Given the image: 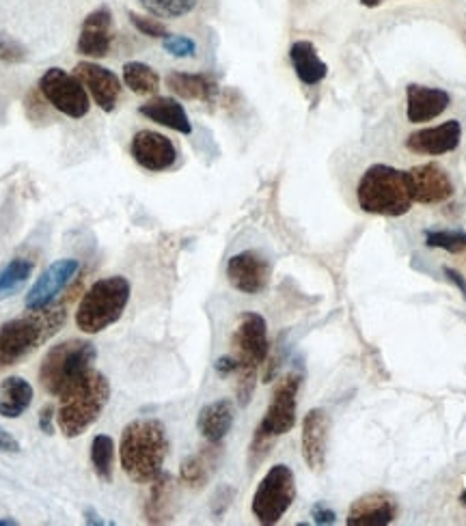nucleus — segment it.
Masks as SVG:
<instances>
[{
  "instance_id": "nucleus-4",
  "label": "nucleus",
  "mask_w": 466,
  "mask_h": 526,
  "mask_svg": "<svg viewBox=\"0 0 466 526\" xmlns=\"http://www.w3.org/2000/svg\"><path fill=\"white\" fill-rule=\"evenodd\" d=\"M233 358L238 361V404L244 408L255 393L257 369L266 363L270 354L268 324L259 313H242L231 337Z\"/></svg>"
},
{
  "instance_id": "nucleus-36",
  "label": "nucleus",
  "mask_w": 466,
  "mask_h": 526,
  "mask_svg": "<svg viewBox=\"0 0 466 526\" xmlns=\"http://www.w3.org/2000/svg\"><path fill=\"white\" fill-rule=\"evenodd\" d=\"M311 516L315 524H333L335 522V511L326 507L324 503H315L311 509Z\"/></svg>"
},
{
  "instance_id": "nucleus-1",
  "label": "nucleus",
  "mask_w": 466,
  "mask_h": 526,
  "mask_svg": "<svg viewBox=\"0 0 466 526\" xmlns=\"http://www.w3.org/2000/svg\"><path fill=\"white\" fill-rule=\"evenodd\" d=\"M169 453L167 429L158 419H136L126 425L119 442L121 468L134 483H152Z\"/></svg>"
},
{
  "instance_id": "nucleus-23",
  "label": "nucleus",
  "mask_w": 466,
  "mask_h": 526,
  "mask_svg": "<svg viewBox=\"0 0 466 526\" xmlns=\"http://www.w3.org/2000/svg\"><path fill=\"white\" fill-rule=\"evenodd\" d=\"M139 113L149 121L158 123L162 128H169L180 134H193V123H190L184 106L173 98H154L139 108Z\"/></svg>"
},
{
  "instance_id": "nucleus-8",
  "label": "nucleus",
  "mask_w": 466,
  "mask_h": 526,
  "mask_svg": "<svg viewBox=\"0 0 466 526\" xmlns=\"http://www.w3.org/2000/svg\"><path fill=\"white\" fill-rule=\"evenodd\" d=\"M294 498H296V479L292 468L285 464L272 466L255 490L253 505H251L253 516L264 526L277 524L287 514V509L292 507Z\"/></svg>"
},
{
  "instance_id": "nucleus-19",
  "label": "nucleus",
  "mask_w": 466,
  "mask_h": 526,
  "mask_svg": "<svg viewBox=\"0 0 466 526\" xmlns=\"http://www.w3.org/2000/svg\"><path fill=\"white\" fill-rule=\"evenodd\" d=\"M397 501L387 492H372L356 498L352 503L346 524L348 526H387L397 518Z\"/></svg>"
},
{
  "instance_id": "nucleus-6",
  "label": "nucleus",
  "mask_w": 466,
  "mask_h": 526,
  "mask_svg": "<svg viewBox=\"0 0 466 526\" xmlns=\"http://www.w3.org/2000/svg\"><path fill=\"white\" fill-rule=\"evenodd\" d=\"M130 302V283L123 276L95 281L82 296L76 311V326L85 335H98L119 322Z\"/></svg>"
},
{
  "instance_id": "nucleus-11",
  "label": "nucleus",
  "mask_w": 466,
  "mask_h": 526,
  "mask_svg": "<svg viewBox=\"0 0 466 526\" xmlns=\"http://www.w3.org/2000/svg\"><path fill=\"white\" fill-rule=\"evenodd\" d=\"M404 175L413 203L436 205L454 195V184H451L447 171L434 162L413 166V169L406 171Z\"/></svg>"
},
{
  "instance_id": "nucleus-16",
  "label": "nucleus",
  "mask_w": 466,
  "mask_h": 526,
  "mask_svg": "<svg viewBox=\"0 0 466 526\" xmlns=\"http://www.w3.org/2000/svg\"><path fill=\"white\" fill-rule=\"evenodd\" d=\"M328 434H331V417L322 408L307 412L303 421V458L313 473H320L326 464Z\"/></svg>"
},
{
  "instance_id": "nucleus-27",
  "label": "nucleus",
  "mask_w": 466,
  "mask_h": 526,
  "mask_svg": "<svg viewBox=\"0 0 466 526\" xmlns=\"http://www.w3.org/2000/svg\"><path fill=\"white\" fill-rule=\"evenodd\" d=\"M33 404V386L20 376L0 382V417L18 419Z\"/></svg>"
},
{
  "instance_id": "nucleus-34",
  "label": "nucleus",
  "mask_w": 466,
  "mask_h": 526,
  "mask_svg": "<svg viewBox=\"0 0 466 526\" xmlns=\"http://www.w3.org/2000/svg\"><path fill=\"white\" fill-rule=\"evenodd\" d=\"M130 22L136 31H139L141 35H147V37H154V39H164L169 37L171 33L167 31V26H164L162 22H158L156 18H147V16H139V13H130Z\"/></svg>"
},
{
  "instance_id": "nucleus-18",
  "label": "nucleus",
  "mask_w": 466,
  "mask_h": 526,
  "mask_svg": "<svg viewBox=\"0 0 466 526\" xmlns=\"http://www.w3.org/2000/svg\"><path fill=\"white\" fill-rule=\"evenodd\" d=\"M113 16L106 7L95 9L85 18L78 37V52L89 59H104L113 44Z\"/></svg>"
},
{
  "instance_id": "nucleus-38",
  "label": "nucleus",
  "mask_w": 466,
  "mask_h": 526,
  "mask_svg": "<svg viewBox=\"0 0 466 526\" xmlns=\"http://www.w3.org/2000/svg\"><path fill=\"white\" fill-rule=\"evenodd\" d=\"M0 451L3 453H18L20 451V442L13 438L5 427H0Z\"/></svg>"
},
{
  "instance_id": "nucleus-9",
  "label": "nucleus",
  "mask_w": 466,
  "mask_h": 526,
  "mask_svg": "<svg viewBox=\"0 0 466 526\" xmlns=\"http://www.w3.org/2000/svg\"><path fill=\"white\" fill-rule=\"evenodd\" d=\"M39 93L52 108H57L59 113L72 119L87 117L91 110V98L85 85L61 67H50L39 78Z\"/></svg>"
},
{
  "instance_id": "nucleus-7",
  "label": "nucleus",
  "mask_w": 466,
  "mask_h": 526,
  "mask_svg": "<svg viewBox=\"0 0 466 526\" xmlns=\"http://www.w3.org/2000/svg\"><path fill=\"white\" fill-rule=\"evenodd\" d=\"M95 356H98V352H95V345L91 341L70 339L54 345L39 367V382L44 386V391L59 397L67 386L91 371Z\"/></svg>"
},
{
  "instance_id": "nucleus-3",
  "label": "nucleus",
  "mask_w": 466,
  "mask_h": 526,
  "mask_svg": "<svg viewBox=\"0 0 466 526\" xmlns=\"http://www.w3.org/2000/svg\"><path fill=\"white\" fill-rule=\"evenodd\" d=\"M57 423L65 438H78L102 417L111 399V382L100 371H87L59 395Z\"/></svg>"
},
{
  "instance_id": "nucleus-40",
  "label": "nucleus",
  "mask_w": 466,
  "mask_h": 526,
  "mask_svg": "<svg viewBox=\"0 0 466 526\" xmlns=\"http://www.w3.org/2000/svg\"><path fill=\"white\" fill-rule=\"evenodd\" d=\"M445 272V276H447V279L451 281V283H454L458 289H460V292H462V296L466 298V281L462 279V274L460 272H456V270H451V268H445L443 270Z\"/></svg>"
},
{
  "instance_id": "nucleus-26",
  "label": "nucleus",
  "mask_w": 466,
  "mask_h": 526,
  "mask_svg": "<svg viewBox=\"0 0 466 526\" xmlns=\"http://www.w3.org/2000/svg\"><path fill=\"white\" fill-rule=\"evenodd\" d=\"M167 87L175 95H180V98L195 100V102H214L218 95L216 80L205 74L171 72L167 76Z\"/></svg>"
},
{
  "instance_id": "nucleus-15",
  "label": "nucleus",
  "mask_w": 466,
  "mask_h": 526,
  "mask_svg": "<svg viewBox=\"0 0 466 526\" xmlns=\"http://www.w3.org/2000/svg\"><path fill=\"white\" fill-rule=\"evenodd\" d=\"M74 76L85 85L87 93L93 98L104 113H113L121 98V80L111 69H106L98 63L82 61L74 67Z\"/></svg>"
},
{
  "instance_id": "nucleus-14",
  "label": "nucleus",
  "mask_w": 466,
  "mask_h": 526,
  "mask_svg": "<svg viewBox=\"0 0 466 526\" xmlns=\"http://www.w3.org/2000/svg\"><path fill=\"white\" fill-rule=\"evenodd\" d=\"M78 261L76 259H59L48 266V270L39 276L31 292L26 294V309H44L54 304L63 289L72 283V279L78 272Z\"/></svg>"
},
{
  "instance_id": "nucleus-28",
  "label": "nucleus",
  "mask_w": 466,
  "mask_h": 526,
  "mask_svg": "<svg viewBox=\"0 0 466 526\" xmlns=\"http://www.w3.org/2000/svg\"><path fill=\"white\" fill-rule=\"evenodd\" d=\"M123 85L136 95H156L160 89V76L147 63L130 61L123 65Z\"/></svg>"
},
{
  "instance_id": "nucleus-24",
  "label": "nucleus",
  "mask_w": 466,
  "mask_h": 526,
  "mask_svg": "<svg viewBox=\"0 0 466 526\" xmlns=\"http://www.w3.org/2000/svg\"><path fill=\"white\" fill-rule=\"evenodd\" d=\"M290 61L298 80L307 87L320 85L328 74L326 63L320 59V54L311 41H294L290 48Z\"/></svg>"
},
{
  "instance_id": "nucleus-13",
  "label": "nucleus",
  "mask_w": 466,
  "mask_h": 526,
  "mask_svg": "<svg viewBox=\"0 0 466 526\" xmlns=\"http://www.w3.org/2000/svg\"><path fill=\"white\" fill-rule=\"evenodd\" d=\"M130 151L134 162L143 166V169L149 173L169 171L177 162V147L173 145L171 138L152 130L136 132L132 138Z\"/></svg>"
},
{
  "instance_id": "nucleus-39",
  "label": "nucleus",
  "mask_w": 466,
  "mask_h": 526,
  "mask_svg": "<svg viewBox=\"0 0 466 526\" xmlns=\"http://www.w3.org/2000/svg\"><path fill=\"white\" fill-rule=\"evenodd\" d=\"M214 369L221 373V376H231V373L238 371V361L233 356H223L214 363Z\"/></svg>"
},
{
  "instance_id": "nucleus-29",
  "label": "nucleus",
  "mask_w": 466,
  "mask_h": 526,
  "mask_svg": "<svg viewBox=\"0 0 466 526\" xmlns=\"http://www.w3.org/2000/svg\"><path fill=\"white\" fill-rule=\"evenodd\" d=\"M91 464L95 475L100 481L111 483L113 481V468H115V442L111 436L98 434L91 442Z\"/></svg>"
},
{
  "instance_id": "nucleus-30",
  "label": "nucleus",
  "mask_w": 466,
  "mask_h": 526,
  "mask_svg": "<svg viewBox=\"0 0 466 526\" xmlns=\"http://www.w3.org/2000/svg\"><path fill=\"white\" fill-rule=\"evenodd\" d=\"M33 268H35V263L31 259H26V257L13 259L9 266L0 272V298L13 294L20 285L29 281Z\"/></svg>"
},
{
  "instance_id": "nucleus-20",
  "label": "nucleus",
  "mask_w": 466,
  "mask_h": 526,
  "mask_svg": "<svg viewBox=\"0 0 466 526\" xmlns=\"http://www.w3.org/2000/svg\"><path fill=\"white\" fill-rule=\"evenodd\" d=\"M451 98L443 89L408 85L406 89V117L410 123H426L441 117L449 108Z\"/></svg>"
},
{
  "instance_id": "nucleus-42",
  "label": "nucleus",
  "mask_w": 466,
  "mask_h": 526,
  "mask_svg": "<svg viewBox=\"0 0 466 526\" xmlns=\"http://www.w3.org/2000/svg\"><path fill=\"white\" fill-rule=\"evenodd\" d=\"M382 3H385V0H361V5L367 7V9H374V7L382 5Z\"/></svg>"
},
{
  "instance_id": "nucleus-21",
  "label": "nucleus",
  "mask_w": 466,
  "mask_h": 526,
  "mask_svg": "<svg viewBox=\"0 0 466 526\" xmlns=\"http://www.w3.org/2000/svg\"><path fill=\"white\" fill-rule=\"evenodd\" d=\"M175 479L169 473H160L149 488L145 501V518L149 524H167L175 514Z\"/></svg>"
},
{
  "instance_id": "nucleus-37",
  "label": "nucleus",
  "mask_w": 466,
  "mask_h": 526,
  "mask_svg": "<svg viewBox=\"0 0 466 526\" xmlns=\"http://www.w3.org/2000/svg\"><path fill=\"white\" fill-rule=\"evenodd\" d=\"M39 427L44 434H54V408L48 404L39 412Z\"/></svg>"
},
{
  "instance_id": "nucleus-2",
  "label": "nucleus",
  "mask_w": 466,
  "mask_h": 526,
  "mask_svg": "<svg viewBox=\"0 0 466 526\" xmlns=\"http://www.w3.org/2000/svg\"><path fill=\"white\" fill-rule=\"evenodd\" d=\"M67 322L65 304H50L44 309L29 311L0 328V367L16 365L39 345L50 341Z\"/></svg>"
},
{
  "instance_id": "nucleus-31",
  "label": "nucleus",
  "mask_w": 466,
  "mask_h": 526,
  "mask_svg": "<svg viewBox=\"0 0 466 526\" xmlns=\"http://www.w3.org/2000/svg\"><path fill=\"white\" fill-rule=\"evenodd\" d=\"M141 7L154 18L177 20L188 16L197 7L199 0H139Z\"/></svg>"
},
{
  "instance_id": "nucleus-25",
  "label": "nucleus",
  "mask_w": 466,
  "mask_h": 526,
  "mask_svg": "<svg viewBox=\"0 0 466 526\" xmlns=\"http://www.w3.org/2000/svg\"><path fill=\"white\" fill-rule=\"evenodd\" d=\"M218 458H221V447L212 445L208 442V447L201 449L195 455H188V458L180 466V481L184 486L199 490L205 483L210 481L214 468L218 464Z\"/></svg>"
},
{
  "instance_id": "nucleus-43",
  "label": "nucleus",
  "mask_w": 466,
  "mask_h": 526,
  "mask_svg": "<svg viewBox=\"0 0 466 526\" xmlns=\"http://www.w3.org/2000/svg\"><path fill=\"white\" fill-rule=\"evenodd\" d=\"M18 522L16 520H11V518H5V520H0V526H16Z\"/></svg>"
},
{
  "instance_id": "nucleus-17",
  "label": "nucleus",
  "mask_w": 466,
  "mask_h": 526,
  "mask_svg": "<svg viewBox=\"0 0 466 526\" xmlns=\"http://www.w3.org/2000/svg\"><path fill=\"white\" fill-rule=\"evenodd\" d=\"M460 138H462L460 121L451 119L441 123V126L413 132L408 136L406 147L419 156H443L449 154V151L458 149Z\"/></svg>"
},
{
  "instance_id": "nucleus-12",
  "label": "nucleus",
  "mask_w": 466,
  "mask_h": 526,
  "mask_svg": "<svg viewBox=\"0 0 466 526\" xmlns=\"http://www.w3.org/2000/svg\"><path fill=\"white\" fill-rule=\"evenodd\" d=\"M270 274L268 259L255 251L233 255L227 263V279L231 287L246 296L262 294L270 283Z\"/></svg>"
},
{
  "instance_id": "nucleus-10",
  "label": "nucleus",
  "mask_w": 466,
  "mask_h": 526,
  "mask_svg": "<svg viewBox=\"0 0 466 526\" xmlns=\"http://www.w3.org/2000/svg\"><path fill=\"white\" fill-rule=\"evenodd\" d=\"M300 384H303V376H300V373H287L285 378L279 380V384L274 386V393L264 419L257 425L259 432H264L272 438H279L285 436L287 432H292L296 425Z\"/></svg>"
},
{
  "instance_id": "nucleus-22",
  "label": "nucleus",
  "mask_w": 466,
  "mask_h": 526,
  "mask_svg": "<svg viewBox=\"0 0 466 526\" xmlns=\"http://www.w3.org/2000/svg\"><path fill=\"white\" fill-rule=\"evenodd\" d=\"M233 419H236V410H233L229 399L212 401V404L203 406L199 412V434L208 442H212V445H221L225 436L231 432Z\"/></svg>"
},
{
  "instance_id": "nucleus-35",
  "label": "nucleus",
  "mask_w": 466,
  "mask_h": 526,
  "mask_svg": "<svg viewBox=\"0 0 466 526\" xmlns=\"http://www.w3.org/2000/svg\"><path fill=\"white\" fill-rule=\"evenodd\" d=\"M29 52L20 44V41L11 37H0V61L3 63H24Z\"/></svg>"
},
{
  "instance_id": "nucleus-32",
  "label": "nucleus",
  "mask_w": 466,
  "mask_h": 526,
  "mask_svg": "<svg viewBox=\"0 0 466 526\" xmlns=\"http://www.w3.org/2000/svg\"><path fill=\"white\" fill-rule=\"evenodd\" d=\"M426 246L441 248L447 253L466 251V233L464 231H426Z\"/></svg>"
},
{
  "instance_id": "nucleus-41",
  "label": "nucleus",
  "mask_w": 466,
  "mask_h": 526,
  "mask_svg": "<svg viewBox=\"0 0 466 526\" xmlns=\"http://www.w3.org/2000/svg\"><path fill=\"white\" fill-rule=\"evenodd\" d=\"M85 516H87V524H104V520L102 518H98V514H95V511H91V509H87L85 511Z\"/></svg>"
},
{
  "instance_id": "nucleus-33",
  "label": "nucleus",
  "mask_w": 466,
  "mask_h": 526,
  "mask_svg": "<svg viewBox=\"0 0 466 526\" xmlns=\"http://www.w3.org/2000/svg\"><path fill=\"white\" fill-rule=\"evenodd\" d=\"M162 48L167 50L171 57L177 59H188V57H195L197 54V44L190 37L184 35H169L162 39Z\"/></svg>"
},
{
  "instance_id": "nucleus-5",
  "label": "nucleus",
  "mask_w": 466,
  "mask_h": 526,
  "mask_svg": "<svg viewBox=\"0 0 466 526\" xmlns=\"http://www.w3.org/2000/svg\"><path fill=\"white\" fill-rule=\"evenodd\" d=\"M356 199L363 212L387 218H400L413 207L406 175L389 164L369 166L356 188Z\"/></svg>"
}]
</instances>
